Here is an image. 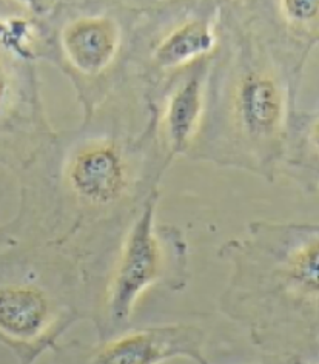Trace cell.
Returning <instances> with one entry per match:
<instances>
[{"instance_id":"cell-3","label":"cell","mask_w":319,"mask_h":364,"mask_svg":"<svg viewBox=\"0 0 319 364\" xmlns=\"http://www.w3.org/2000/svg\"><path fill=\"white\" fill-rule=\"evenodd\" d=\"M205 343V331L195 324L148 326L91 344L79 340L58 343L53 364H163L176 358L212 364L204 353Z\"/></svg>"},{"instance_id":"cell-7","label":"cell","mask_w":319,"mask_h":364,"mask_svg":"<svg viewBox=\"0 0 319 364\" xmlns=\"http://www.w3.org/2000/svg\"><path fill=\"white\" fill-rule=\"evenodd\" d=\"M204 108V84L199 75L184 82L171 96L166 112L168 161L187 153L199 129Z\"/></svg>"},{"instance_id":"cell-8","label":"cell","mask_w":319,"mask_h":364,"mask_svg":"<svg viewBox=\"0 0 319 364\" xmlns=\"http://www.w3.org/2000/svg\"><path fill=\"white\" fill-rule=\"evenodd\" d=\"M216 34L210 21H191L178 26L154 50V62L161 68H178L205 56L215 48Z\"/></svg>"},{"instance_id":"cell-4","label":"cell","mask_w":319,"mask_h":364,"mask_svg":"<svg viewBox=\"0 0 319 364\" xmlns=\"http://www.w3.org/2000/svg\"><path fill=\"white\" fill-rule=\"evenodd\" d=\"M65 181L77 204L91 210H107L129 193L130 166L119 145L91 142L68 159Z\"/></svg>"},{"instance_id":"cell-12","label":"cell","mask_w":319,"mask_h":364,"mask_svg":"<svg viewBox=\"0 0 319 364\" xmlns=\"http://www.w3.org/2000/svg\"><path fill=\"white\" fill-rule=\"evenodd\" d=\"M5 95H6V77H5V71L2 68V63H0V102H2Z\"/></svg>"},{"instance_id":"cell-10","label":"cell","mask_w":319,"mask_h":364,"mask_svg":"<svg viewBox=\"0 0 319 364\" xmlns=\"http://www.w3.org/2000/svg\"><path fill=\"white\" fill-rule=\"evenodd\" d=\"M288 364H318V355H298V357H290Z\"/></svg>"},{"instance_id":"cell-11","label":"cell","mask_w":319,"mask_h":364,"mask_svg":"<svg viewBox=\"0 0 319 364\" xmlns=\"http://www.w3.org/2000/svg\"><path fill=\"white\" fill-rule=\"evenodd\" d=\"M17 2L28 6L31 11H36V13L43 11L45 6H47V0H17Z\"/></svg>"},{"instance_id":"cell-1","label":"cell","mask_w":319,"mask_h":364,"mask_svg":"<svg viewBox=\"0 0 319 364\" xmlns=\"http://www.w3.org/2000/svg\"><path fill=\"white\" fill-rule=\"evenodd\" d=\"M230 266L221 312L249 331L267 357L318 355L319 233L316 224L253 223L250 236L221 245Z\"/></svg>"},{"instance_id":"cell-9","label":"cell","mask_w":319,"mask_h":364,"mask_svg":"<svg viewBox=\"0 0 319 364\" xmlns=\"http://www.w3.org/2000/svg\"><path fill=\"white\" fill-rule=\"evenodd\" d=\"M286 19L296 25H308L318 21L319 0H281Z\"/></svg>"},{"instance_id":"cell-13","label":"cell","mask_w":319,"mask_h":364,"mask_svg":"<svg viewBox=\"0 0 319 364\" xmlns=\"http://www.w3.org/2000/svg\"><path fill=\"white\" fill-rule=\"evenodd\" d=\"M258 364H288V358H282V357H267L262 363Z\"/></svg>"},{"instance_id":"cell-2","label":"cell","mask_w":319,"mask_h":364,"mask_svg":"<svg viewBox=\"0 0 319 364\" xmlns=\"http://www.w3.org/2000/svg\"><path fill=\"white\" fill-rule=\"evenodd\" d=\"M158 188L145 196L96 289L90 320L97 340L129 329L141 298L153 287L182 292L190 281L187 241L175 227L156 225Z\"/></svg>"},{"instance_id":"cell-6","label":"cell","mask_w":319,"mask_h":364,"mask_svg":"<svg viewBox=\"0 0 319 364\" xmlns=\"http://www.w3.org/2000/svg\"><path fill=\"white\" fill-rule=\"evenodd\" d=\"M119 45V28L107 17H82L71 22L62 34V48L68 62L87 76H96L110 67Z\"/></svg>"},{"instance_id":"cell-5","label":"cell","mask_w":319,"mask_h":364,"mask_svg":"<svg viewBox=\"0 0 319 364\" xmlns=\"http://www.w3.org/2000/svg\"><path fill=\"white\" fill-rule=\"evenodd\" d=\"M284 116V95L275 80L261 73H250L242 79L236 96V117L245 139L258 150L261 166L278 156Z\"/></svg>"}]
</instances>
